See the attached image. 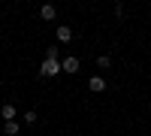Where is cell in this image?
<instances>
[{
  "label": "cell",
  "instance_id": "9",
  "mask_svg": "<svg viewBox=\"0 0 151 136\" xmlns=\"http://www.w3.org/2000/svg\"><path fill=\"white\" fill-rule=\"evenodd\" d=\"M24 121H27V124H36V112H24Z\"/></svg>",
  "mask_w": 151,
  "mask_h": 136
},
{
  "label": "cell",
  "instance_id": "8",
  "mask_svg": "<svg viewBox=\"0 0 151 136\" xmlns=\"http://www.w3.org/2000/svg\"><path fill=\"white\" fill-rule=\"evenodd\" d=\"M109 64H112V60H109V55H100V58H97V67H100V70H106Z\"/></svg>",
  "mask_w": 151,
  "mask_h": 136
},
{
  "label": "cell",
  "instance_id": "1",
  "mask_svg": "<svg viewBox=\"0 0 151 136\" xmlns=\"http://www.w3.org/2000/svg\"><path fill=\"white\" fill-rule=\"evenodd\" d=\"M60 70H64V64H60V60H42V67H40V73H42V76H58V73Z\"/></svg>",
  "mask_w": 151,
  "mask_h": 136
},
{
  "label": "cell",
  "instance_id": "4",
  "mask_svg": "<svg viewBox=\"0 0 151 136\" xmlns=\"http://www.w3.org/2000/svg\"><path fill=\"white\" fill-rule=\"evenodd\" d=\"M0 118H3V121H15V106L3 103V106H0Z\"/></svg>",
  "mask_w": 151,
  "mask_h": 136
},
{
  "label": "cell",
  "instance_id": "2",
  "mask_svg": "<svg viewBox=\"0 0 151 136\" xmlns=\"http://www.w3.org/2000/svg\"><path fill=\"white\" fill-rule=\"evenodd\" d=\"M55 36H58V42H70L73 40V27H70V24H58Z\"/></svg>",
  "mask_w": 151,
  "mask_h": 136
},
{
  "label": "cell",
  "instance_id": "7",
  "mask_svg": "<svg viewBox=\"0 0 151 136\" xmlns=\"http://www.w3.org/2000/svg\"><path fill=\"white\" fill-rule=\"evenodd\" d=\"M18 130H21L18 121H3V133H6V136H18Z\"/></svg>",
  "mask_w": 151,
  "mask_h": 136
},
{
  "label": "cell",
  "instance_id": "6",
  "mask_svg": "<svg viewBox=\"0 0 151 136\" xmlns=\"http://www.w3.org/2000/svg\"><path fill=\"white\" fill-rule=\"evenodd\" d=\"M64 73H79V58H64Z\"/></svg>",
  "mask_w": 151,
  "mask_h": 136
},
{
  "label": "cell",
  "instance_id": "5",
  "mask_svg": "<svg viewBox=\"0 0 151 136\" xmlns=\"http://www.w3.org/2000/svg\"><path fill=\"white\" fill-rule=\"evenodd\" d=\"M40 15H42V18H45V21H55V15H58V9H55V6H52V3H45V6H42V9H40Z\"/></svg>",
  "mask_w": 151,
  "mask_h": 136
},
{
  "label": "cell",
  "instance_id": "3",
  "mask_svg": "<svg viewBox=\"0 0 151 136\" xmlns=\"http://www.w3.org/2000/svg\"><path fill=\"white\" fill-rule=\"evenodd\" d=\"M88 88H91L94 94H100V91H106V79H103V76H91V82H88Z\"/></svg>",
  "mask_w": 151,
  "mask_h": 136
}]
</instances>
